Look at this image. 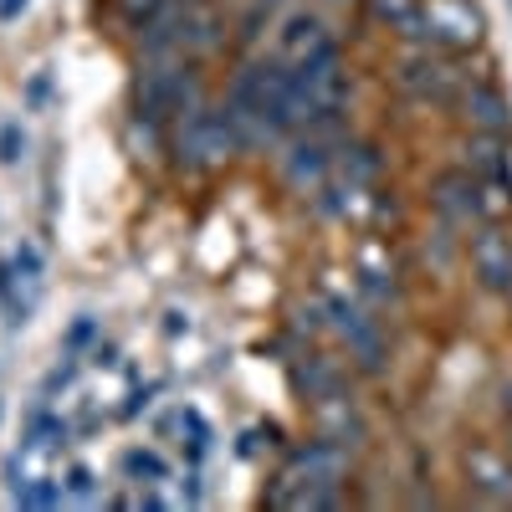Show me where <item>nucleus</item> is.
<instances>
[{
    "mask_svg": "<svg viewBox=\"0 0 512 512\" xmlns=\"http://www.w3.org/2000/svg\"><path fill=\"white\" fill-rule=\"evenodd\" d=\"M195 103H205L200 98L195 57L169 52V57H144L139 62V77H134V118H144V123H175Z\"/></svg>",
    "mask_w": 512,
    "mask_h": 512,
    "instance_id": "1",
    "label": "nucleus"
},
{
    "mask_svg": "<svg viewBox=\"0 0 512 512\" xmlns=\"http://www.w3.org/2000/svg\"><path fill=\"white\" fill-rule=\"evenodd\" d=\"M231 154H241L236 134H231V123L221 108H210V103H195L175 118V159L185 169H221Z\"/></svg>",
    "mask_w": 512,
    "mask_h": 512,
    "instance_id": "2",
    "label": "nucleus"
},
{
    "mask_svg": "<svg viewBox=\"0 0 512 512\" xmlns=\"http://www.w3.org/2000/svg\"><path fill=\"white\" fill-rule=\"evenodd\" d=\"M323 313H328V328L349 344V359H354L364 374H379L384 359H390V344H384L379 323H374L359 303H349V297H328Z\"/></svg>",
    "mask_w": 512,
    "mask_h": 512,
    "instance_id": "3",
    "label": "nucleus"
},
{
    "mask_svg": "<svg viewBox=\"0 0 512 512\" xmlns=\"http://www.w3.org/2000/svg\"><path fill=\"white\" fill-rule=\"evenodd\" d=\"M395 82H400V93H410V98H420V103H451V98H461V88H466V77L456 72V62L441 57L436 47H425L420 57H410V62L395 72Z\"/></svg>",
    "mask_w": 512,
    "mask_h": 512,
    "instance_id": "4",
    "label": "nucleus"
},
{
    "mask_svg": "<svg viewBox=\"0 0 512 512\" xmlns=\"http://www.w3.org/2000/svg\"><path fill=\"white\" fill-rule=\"evenodd\" d=\"M328 169H333V144L328 134H313V128H303V134H292L287 154H282V180L297 190V195H313L328 185Z\"/></svg>",
    "mask_w": 512,
    "mask_h": 512,
    "instance_id": "5",
    "label": "nucleus"
},
{
    "mask_svg": "<svg viewBox=\"0 0 512 512\" xmlns=\"http://www.w3.org/2000/svg\"><path fill=\"white\" fill-rule=\"evenodd\" d=\"M431 205L446 226H477L482 221V180L472 169H446L431 185Z\"/></svg>",
    "mask_w": 512,
    "mask_h": 512,
    "instance_id": "6",
    "label": "nucleus"
},
{
    "mask_svg": "<svg viewBox=\"0 0 512 512\" xmlns=\"http://www.w3.org/2000/svg\"><path fill=\"white\" fill-rule=\"evenodd\" d=\"M323 47H333V36H328L323 16H313V11H292V16L282 21V31H277V57H282L287 67H303V62L318 57Z\"/></svg>",
    "mask_w": 512,
    "mask_h": 512,
    "instance_id": "7",
    "label": "nucleus"
},
{
    "mask_svg": "<svg viewBox=\"0 0 512 512\" xmlns=\"http://www.w3.org/2000/svg\"><path fill=\"white\" fill-rule=\"evenodd\" d=\"M226 41V21L210 0H185L180 6V52L185 57H210Z\"/></svg>",
    "mask_w": 512,
    "mask_h": 512,
    "instance_id": "8",
    "label": "nucleus"
},
{
    "mask_svg": "<svg viewBox=\"0 0 512 512\" xmlns=\"http://www.w3.org/2000/svg\"><path fill=\"white\" fill-rule=\"evenodd\" d=\"M292 384H297V390H303L313 405H318V400H333V395H349L344 364L328 359V354H303V364L292 369Z\"/></svg>",
    "mask_w": 512,
    "mask_h": 512,
    "instance_id": "9",
    "label": "nucleus"
},
{
    "mask_svg": "<svg viewBox=\"0 0 512 512\" xmlns=\"http://www.w3.org/2000/svg\"><path fill=\"white\" fill-rule=\"evenodd\" d=\"M461 118L477 128V134H507L512 128V108L497 88L487 82H472V88H461Z\"/></svg>",
    "mask_w": 512,
    "mask_h": 512,
    "instance_id": "10",
    "label": "nucleus"
},
{
    "mask_svg": "<svg viewBox=\"0 0 512 512\" xmlns=\"http://www.w3.org/2000/svg\"><path fill=\"white\" fill-rule=\"evenodd\" d=\"M318 425H323V436L338 441V446H364V420L359 410L349 405V395H333V400H318Z\"/></svg>",
    "mask_w": 512,
    "mask_h": 512,
    "instance_id": "11",
    "label": "nucleus"
},
{
    "mask_svg": "<svg viewBox=\"0 0 512 512\" xmlns=\"http://www.w3.org/2000/svg\"><path fill=\"white\" fill-rule=\"evenodd\" d=\"M466 472H472V482H477L492 502H512V461H502L497 451H487V446L466 451Z\"/></svg>",
    "mask_w": 512,
    "mask_h": 512,
    "instance_id": "12",
    "label": "nucleus"
},
{
    "mask_svg": "<svg viewBox=\"0 0 512 512\" xmlns=\"http://www.w3.org/2000/svg\"><path fill=\"white\" fill-rule=\"evenodd\" d=\"M466 169H472L477 180H512L507 154H502V134H472V144H466Z\"/></svg>",
    "mask_w": 512,
    "mask_h": 512,
    "instance_id": "13",
    "label": "nucleus"
},
{
    "mask_svg": "<svg viewBox=\"0 0 512 512\" xmlns=\"http://www.w3.org/2000/svg\"><path fill=\"white\" fill-rule=\"evenodd\" d=\"M477 272L487 287H512V246L502 236H477Z\"/></svg>",
    "mask_w": 512,
    "mask_h": 512,
    "instance_id": "14",
    "label": "nucleus"
},
{
    "mask_svg": "<svg viewBox=\"0 0 512 512\" xmlns=\"http://www.w3.org/2000/svg\"><path fill=\"white\" fill-rule=\"evenodd\" d=\"M123 477L134 482V487H164L169 482V461L149 446H134V451H123Z\"/></svg>",
    "mask_w": 512,
    "mask_h": 512,
    "instance_id": "15",
    "label": "nucleus"
},
{
    "mask_svg": "<svg viewBox=\"0 0 512 512\" xmlns=\"http://www.w3.org/2000/svg\"><path fill=\"white\" fill-rule=\"evenodd\" d=\"M11 267H16V282L26 287V297L36 303L41 282H47V256H41V246H36V241H21V246L11 251Z\"/></svg>",
    "mask_w": 512,
    "mask_h": 512,
    "instance_id": "16",
    "label": "nucleus"
},
{
    "mask_svg": "<svg viewBox=\"0 0 512 512\" xmlns=\"http://www.w3.org/2000/svg\"><path fill=\"white\" fill-rule=\"evenodd\" d=\"M16 507H31V512L67 507V487H62V482H52V477H31V482H16Z\"/></svg>",
    "mask_w": 512,
    "mask_h": 512,
    "instance_id": "17",
    "label": "nucleus"
},
{
    "mask_svg": "<svg viewBox=\"0 0 512 512\" xmlns=\"http://www.w3.org/2000/svg\"><path fill=\"white\" fill-rule=\"evenodd\" d=\"M67 502H77V507H98L103 497H98V477L88 472V466H72V472H67Z\"/></svg>",
    "mask_w": 512,
    "mask_h": 512,
    "instance_id": "18",
    "label": "nucleus"
},
{
    "mask_svg": "<svg viewBox=\"0 0 512 512\" xmlns=\"http://www.w3.org/2000/svg\"><path fill=\"white\" fill-rule=\"evenodd\" d=\"M88 338H93V318H77V323H72V333H67V349L88 344Z\"/></svg>",
    "mask_w": 512,
    "mask_h": 512,
    "instance_id": "19",
    "label": "nucleus"
},
{
    "mask_svg": "<svg viewBox=\"0 0 512 512\" xmlns=\"http://www.w3.org/2000/svg\"><path fill=\"white\" fill-rule=\"evenodd\" d=\"M31 6V0H0V21H11V16H21Z\"/></svg>",
    "mask_w": 512,
    "mask_h": 512,
    "instance_id": "20",
    "label": "nucleus"
}]
</instances>
